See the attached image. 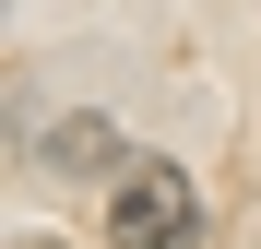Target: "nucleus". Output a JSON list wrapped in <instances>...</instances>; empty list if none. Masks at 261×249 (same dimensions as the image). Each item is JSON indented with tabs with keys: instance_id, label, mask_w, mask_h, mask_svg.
<instances>
[{
	"instance_id": "obj_2",
	"label": "nucleus",
	"mask_w": 261,
	"mask_h": 249,
	"mask_svg": "<svg viewBox=\"0 0 261 249\" xmlns=\"http://www.w3.org/2000/svg\"><path fill=\"white\" fill-rule=\"evenodd\" d=\"M36 154H48V178H95V166H119V131L107 119H60Z\"/></svg>"
},
{
	"instance_id": "obj_1",
	"label": "nucleus",
	"mask_w": 261,
	"mask_h": 249,
	"mask_svg": "<svg viewBox=\"0 0 261 249\" xmlns=\"http://www.w3.org/2000/svg\"><path fill=\"white\" fill-rule=\"evenodd\" d=\"M190 237H202V190L166 154H130L119 202H107V249H190Z\"/></svg>"
}]
</instances>
